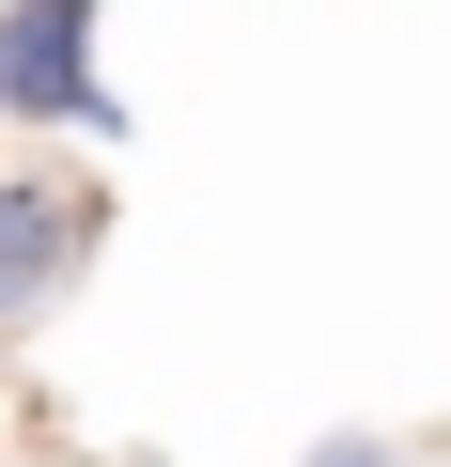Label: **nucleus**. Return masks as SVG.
Segmentation results:
<instances>
[{"mask_svg":"<svg viewBox=\"0 0 451 467\" xmlns=\"http://www.w3.org/2000/svg\"><path fill=\"white\" fill-rule=\"evenodd\" d=\"M109 250V187L78 171H0V343H32Z\"/></svg>","mask_w":451,"mask_h":467,"instance_id":"1","label":"nucleus"},{"mask_svg":"<svg viewBox=\"0 0 451 467\" xmlns=\"http://www.w3.org/2000/svg\"><path fill=\"white\" fill-rule=\"evenodd\" d=\"M0 125L125 140V94L94 78V16H78V0H0Z\"/></svg>","mask_w":451,"mask_h":467,"instance_id":"2","label":"nucleus"},{"mask_svg":"<svg viewBox=\"0 0 451 467\" xmlns=\"http://www.w3.org/2000/svg\"><path fill=\"white\" fill-rule=\"evenodd\" d=\"M296 467H389V436H312Z\"/></svg>","mask_w":451,"mask_h":467,"instance_id":"3","label":"nucleus"},{"mask_svg":"<svg viewBox=\"0 0 451 467\" xmlns=\"http://www.w3.org/2000/svg\"><path fill=\"white\" fill-rule=\"evenodd\" d=\"M78 16H109V0H78Z\"/></svg>","mask_w":451,"mask_h":467,"instance_id":"4","label":"nucleus"}]
</instances>
